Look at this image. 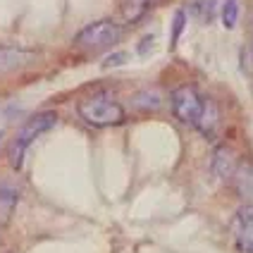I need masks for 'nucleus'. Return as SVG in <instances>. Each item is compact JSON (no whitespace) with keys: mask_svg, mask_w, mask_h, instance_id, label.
I'll use <instances>...</instances> for the list:
<instances>
[{"mask_svg":"<svg viewBox=\"0 0 253 253\" xmlns=\"http://www.w3.org/2000/svg\"><path fill=\"white\" fill-rule=\"evenodd\" d=\"M57 122V115L53 110H45V113H36L31 115L27 122L22 125L17 139H14L12 148H10V160H12V168H22V158L27 153V148L34 143V141L43 136L50 126Z\"/></svg>","mask_w":253,"mask_h":253,"instance_id":"obj_2","label":"nucleus"},{"mask_svg":"<svg viewBox=\"0 0 253 253\" xmlns=\"http://www.w3.org/2000/svg\"><path fill=\"white\" fill-rule=\"evenodd\" d=\"M155 0H125L122 5H120V12H122V19L129 22V24H134V22H139L143 19L146 14L153 10Z\"/></svg>","mask_w":253,"mask_h":253,"instance_id":"obj_9","label":"nucleus"},{"mask_svg":"<svg viewBox=\"0 0 253 253\" xmlns=\"http://www.w3.org/2000/svg\"><path fill=\"white\" fill-rule=\"evenodd\" d=\"M232 232H234V246L241 253H253V203L241 206L234 220H232Z\"/></svg>","mask_w":253,"mask_h":253,"instance_id":"obj_5","label":"nucleus"},{"mask_svg":"<svg viewBox=\"0 0 253 253\" xmlns=\"http://www.w3.org/2000/svg\"><path fill=\"white\" fill-rule=\"evenodd\" d=\"M222 24L227 29H232L237 24V19H239V5H237V0H225V5H222Z\"/></svg>","mask_w":253,"mask_h":253,"instance_id":"obj_11","label":"nucleus"},{"mask_svg":"<svg viewBox=\"0 0 253 253\" xmlns=\"http://www.w3.org/2000/svg\"><path fill=\"white\" fill-rule=\"evenodd\" d=\"M212 5H215V0H196V2H194V7H196L198 14H201L206 22L212 17V10H211Z\"/></svg>","mask_w":253,"mask_h":253,"instance_id":"obj_13","label":"nucleus"},{"mask_svg":"<svg viewBox=\"0 0 253 253\" xmlns=\"http://www.w3.org/2000/svg\"><path fill=\"white\" fill-rule=\"evenodd\" d=\"M220 125V108H217V103L212 98L206 100V108H203V115H201V120H198V131H203L206 136H211L212 131L217 129Z\"/></svg>","mask_w":253,"mask_h":253,"instance_id":"obj_10","label":"nucleus"},{"mask_svg":"<svg viewBox=\"0 0 253 253\" xmlns=\"http://www.w3.org/2000/svg\"><path fill=\"white\" fill-rule=\"evenodd\" d=\"M184 27H186V12H184V10H177V12H174V19H172V48L177 45Z\"/></svg>","mask_w":253,"mask_h":253,"instance_id":"obj_12","label":"nucleus"},{"mask_svg":"<svg viewBox=\"0 0 253 253\" xmlns=\"http://www.w3.org/2000/svg\"><path fill=\"white\" fill-rule=\"evenodd\" d=\"M29 60H31L29 50L12 48V45H0V74H12V72L22 70Z\"/></svg>","mask_w":253,"mask_h":253,"instance_id":"obj_7","label":"nucleus"},{"mask_svg":"<svg viewBox=\"0 0 253 253\" xmlns=\"http://www.w3.org/2000/svg\"><path fill=\"white\" fill-rule=\"evenodd\" d=\"M125 60H126V53H115V57L105 60L103 65H105V67H113V65H120V62H125Z\"/></svg>","mask_w":253,"mask_h":253,"instance_id":"obj_14","label":"nucleus"},{"mask_svg":"<svg viewBox=\"0 0 253 253\" xmlns=\"http://www.w3.org/2000/svg\"><path fill=\"white\" fill-rule=\"evenodd\" d=\"M237 169H239V160H237V155L232 148H217L215 155H212V172L220 177V179H232L234 174H237Z\"/></svg>","mask_w":253,"mask_h":253,"instance_id":"obj_6","label":"nucleus"},{"mask_svg":"<svg viewBox=\"0 0 253 253\" xmlns=\"http://www.w3.org/2000/svg\"><path fill=\"white\" fill-rule=\"evenodd\" d=\"M17 196H19L17 184L10 179H0V222H5L12 215L14 206H17Z\"/></svg>","mask_w":253,"mask_h":253,"instance_id":"obj_8","label":"nucleus"},{"mask_svg":"<svg viewBox=\"0 0 253 253\" xmlns=\"http://www.w3.org/2000/svg\"><path fill=\"white\" fill-rule=\"evenodd\" d=\"M77 110L82 115V120H86L93 126H115L125 122V108L105 91H98V93H91V96L82 98Z\"/></svg>","mask_w":253,"mask_h":253,"instance_id":"obj_1","label":"nucleus"},{"mask_svg":"<svg viewBox=\"0 0 253 253\" xmlns=\"http://www.w3.org/2000/svg\"><path fill=\"white\" fill-rule=\"evenodd\" d=\"M206 93L196 84H182L172 91V110L174 117L189 126H198V120L206 108Z\"/></svg>","mask_w":253,"mask_h":253,"instance_id":"obj_3","label":"nucleus"},{"mask_svg":"<svg viewBox=\"0 0 253 253\" xmlns=\"http://www.w3.org/2000/svg\"><path fill=\"white\" fill-rule=\"evenodd\" d=\"M120 39H122V29L110 19H100V22H93L86 29H82L74 36V45L82 50H103V48L115 45Z\"/></svg>","mask_w":253,"mask_h":253,"instance_id":"obj_4","label":"nucleus"},{"mask_svg":"<svg viewBox=\"0 0 253 253\" xmlns=\"http://www.w3.org/2000/svg\"><path fill=\"white\" fill-rule=\"evenodd\" d=\"M0 139H2V134H0Z\"/></svg>","mask_w":253,"mask_h":253,"instance_id":"obj_15","label":"nucleus"}]
</instances>
